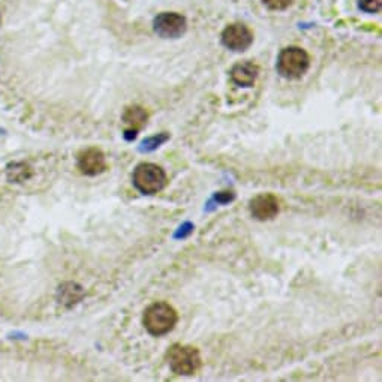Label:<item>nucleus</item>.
<instances>
[{"label":"nucleus","instance_id":"f257e3e1","mask_svg":"<svg viewBox=\"0 0 382 382\" xmlns=\"http://www.w3.org/2000/svg\"><path fill=\"white\" fill-rule=\"evenodd\" d=\"M178 321V316L174 307L165 302H156L144 311L143 324L148 334L155 337L168 334L173 330Z\"/></svg>","mask_w":382,"mask_h":382},{"label":"nucleus","instance_id":"7ed1b4c3","mask_svg":"<svg viewBox=\"0 0 382 382\" xmlns=\"http://www.w3.org/2000/svg\"><path fill=\"white\" fill-rule=\"evenodd\" d=\"M167 362L176 375L189 376L195 375L201 367V355L197 348L177 344L168 349Z\"/></svg>","mask_w":382,"mask_h":382},{"label":"nucleus","instance_id":"6e6552de","mask_svg":"<svg viewBox=\"0 0 382 382\" xmlns=\"http://www.w3.org/2000/svg\"><path fill=\"white\" fill-rule=\"evenodd\" d=\"M77 167L81 174L93 177L107 169V161H105V155L98 147H89L78 155Z\"/></svg>","mask_w":382,"mask_h":382},{"label":"nucleus","instance_id":"ddd939ff","mask_svg":"<svg viewBox=\"0 0 382 382\" xmlns=\"http://www.w3.org/2000/svg\"><path fill=\"white\" fill-rule=\"evenodd\" d=\"M262 3L271 10H285L291 6L292 0H262Z\"/></svg>","mask_w":382,"mask_h":382},{"label":"nucleus","instance_id":"20e7f679","mask_svg":"<svg viewBox=\"0 0 382 382\" xmlns=\"http://www.w3.org/2000/svg\"><path fill=\"white\" fill-rule=\"evenodd\" d=\"M134 186L144 195H155L165 188L167 174L164 169L156 164H140L132 176Z\"/></svg>","mask_w":382,"mask_h":382},{"label":"nucleus","instance_id":"9d476101","mask_svg":"<svg viewBox=\"0 0 382 382\" xmlns=\"http://www.w3.org/2000/svg\"><path fill=\"white\" fill-rule=\"evenodd\" d=\"M122 119L127 126L126 134L136 135V132L146 126L148 114L143 107H140V105H132V107H127L125 110Z\"/></svg>","mask_w":382,"mask_h":382},{"label":"nucleus","instance_id":"39448f33","mask_svg":"<svg viewBox=\"0 0 382 382\" xmlns=\"http://www.w3.org/2000/svg\"><path fill=\"white\" fill-rule=\"evenodd\" d=\"M186 18L177 13H162L153 20V30L164 39H177L185 35Z\"/></svg>","mask_w":382,"mask_h":382},{"label":"nucleus","instance_id":"0eeeda50","mask_svg":"<svg viewBox=\"0 0 382 382\" xmlns=\"http://www.w3.org/2000/svg\"><path fill=\"white\" fill-rule=\"evenodd\" d=\"M249 210L255 219L265 222L279 215L281 204L278 197H274L273 194H261L250 199Z\"/></svg>","mask_w":382,"mask_h":382},{"label":"nucleus","instance_id":"4468645a","mask_svg":"<svg viewBox=\"0 0 382 382\" xmlns=\"http://www.w3.org/2000/svg\"><path fill=\"white\" fill-rule=\"evenodd\" d=\"M0 23H2V15H0Z\"/></svg>","mask_w":382,"mask_h":382},{"label":"nucleus","instance_id":"f03ea898","mask_svg":"<svg viewBox=\"0 0 382 382\" xmlns=\"http://www.w3.org/2000/svg\"><path fill=\"white\" fill-rule=\"evenodd\" d=\"M311 66V57L300 47H286L279 52L278 72L286 80H299Z\"/></svg>","mask_w":382,"mask_h":382},{"label":"nucleus","instance_id":"423d86ee","mask_svg":"<svg viewBox=\"0 0 382 382\" xmlns=\"http://www.w3.org/2000/svg\"><path fill=\"white\" fill-rule=\"evenodd\" d=\"M253 42V34L243 23H232L222 31V44L231 51H246Z\"/></svg>","mask_w":382,"mask_h":382},{"label":"nucleus","instance_id":"f8f14e48","mask_svg":"<svg viewBox=\"0 0 382 382\" xmlns=\"http://www.w3.org/2000/svg\"><path fill=\"white\" fill-rule=\"evenodd\" d=\"M358 8L369 14H376L382 9V0H358Z\"/></svg>","mask_w":382,"mask_h":382},{"label":"nucleus","instance_id":"1a4fd4ad","mask_svg":"<svg viewBox=\"0 0 382 382\" xmlns=\"http://www.w3.org/2000/svg\"><path fill=\"white\" fill-rule=\"evenodd\" d=\"M258 73H260V68L255 65V63L246 60V62L236 63V65L232 66L229 76H231V80L234 81L237 86L252 87L258 78Z\"/></svg>","mask_w":382,"mask_h":382},{"label":"nucleus","instance_id":"9b49d317","mask_svg":"<svg viewBox=\"0 0 382 382\" xmlns=\"http://www.w3.org/2000/svg\"><path fill=\"white\" fill-rule=\"evenodd\" d=\"M83 297H84V291H83L81 286L77 285V283L66 282V283H62L59 286L57 300L63 306L72 307L73 304H77L78 302H81Z\"/></svg>","mask_w":382,"mask_h":382}]
</instances>
